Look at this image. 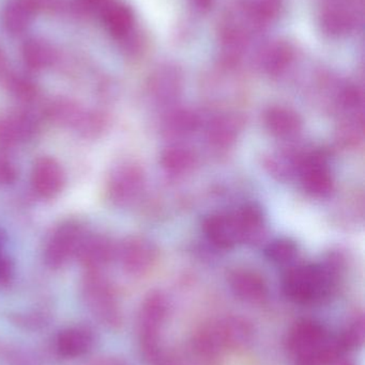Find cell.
Listing matches in <instances>:
<instances>
[{"mask_svg":"<svg viewBox=\"0 0 365 365\" xmlns=\"http://www.w3.org/2000/svg\"><path fill=\"white\" fill-rule=\"evenodd\" d=\"M286 349L299 365L334 364L346 353L339 334L310 319L294 324L287 334Z\"/></svg>","mask_w":365,"mask_h":365,"instance_id":"6da1fadb","label":"cell"},{"mask_svg":"<svg viewBox=\"0 0 365 365\" xmlns=\"http://www.w3.org/2000/svg\"><path fill=\"white\" fill-rule=\"evenodd\" d=\"M254 327L241 317H226L216 319L201 327L195 334V353L206 361H216L227 351H238L251 344Z\"/></svg>","mask_w":365,"mask_h":365,"instance_id":"7a4b0ae2","label":"cell"},{"mask_svg":"<svg viewBox=\"0 0 365 365\" xmlns=\"http://www.w3.org/2000/svg\"><path fill=\"white\" fill-rule=\"evenodd\" d=\"M334 285L331 269L316 264L294 266L283 279L285 295L300 304L321 302L331 294Z\"/></svg>","mask_w":365,"mask_h":365,"instance_id":"3957f363","label":"cell"},{"mask_svg":"<svg viewBox=\"0 0 365 365\" xmlns=\"http://www.w3.org/2000/svg\"><path fill=\"white\" fill-rule=\"evenodd\" d=\"M81 297L94 319L116 329L122 323L117 296L109 281L100 272H88L81 281Z\"/></svg>","mask_w":365,"mask_h":365,"instance_id":"277c9868","label":"cell"},{"mask_svg":"<svg viewBox=\"0 0 365 365\" xmlns=\"http://www.w3.org/2000/svg\"><path fill=\"white\" fill-rule=\"evenodd\" d=\"M169 312L166 297L160 292L146 296L139 309V338L146 359L156 361L160 355V334Z\"/></svg>","mask_w":365,"mask_h":365,"instance_id":"5b68a950","label":"cell"},{"mask_svg":"<svg viewBox=\"0 0 365 365\" xmlns=\"http://www.w3.org/2000/svg\"><path fill=\"white\" fill-rule=\"evenodd\" d=\"M364 0L323 1L319 10L321 31L331 38L351 34L362 21Z\"/></svg>","mask_w":365,"mask_h":365,"instance_id":"8992f818","label":"cell"},{"mask_svg":"<svg viewBox=\"0 0 365 365\" xmlns=\"http://www.w3.org/2000/svg\"><path fill=\"white\" fill-rule=\"evenodd\" d=\"M84 225L79 221H64L54 230L44 249L45 264L51 269H59L76 257L79 245L86 235Z\"/></svg>","mask_w":365,"mask_h":365,"instance_id":"52a82bcc","label":"cell"},{"mask_svg":"<svg viewBox=\"0 0 365 365\" xmlns=\"http://www.w3.org/2000/svg\"><path fill=\"white\" fill-rule=\"evenodd\" d=\"M145 177L141 167L124 163L114 168L107 181V195L117 206L133 203L141 195Z\"/></svg>","mask_w":365,"mask_h":365,"instance_id":"ba28073f","label":"cell"},{"mask_svg":"<svg viewBox=\"0 0 365 365\" xmlns=\"http://www.w3.org/2000/svg\"><path fill=\"white\" fill-rule=\"evenodd\" d=\"M203 230L211 244L220 249H231L240 242H246V235L237 210L216 212L204 221Z\"/></svg>","mask_w":365,"mask_h":365,"instance_id":"9c48e42d","label":"cell"},{"mask_svg":"<svg viewBox=\"0 0 365 365\" xmlns=\"http://www.w3.org/2000/svg\"><path fill=\"white\" fill-rule=\"evenodd\" d=\"M122 267L128 274L141 276L156 261V250L149 240L141 237H129L117 248Z\"/></svg>","mask_w":365,"mask_h":365,"instance_id":"30bf717a","label":"cell"},{"mask_svg":"<svg viewBox=\"0 0 365 365\" xmlns=\"http://www.w3.org/2000/svg\"><path fill=\"white\" fill-rule=\"evenodd\" d=\"M96 345V334L88 326L64 328L55 338L56 353L64 359H77L88 355Z\"/></svg>","mask_w":365,"mask_h":365,"instance_id":"8fae6325","label":"cell"},{"mask_svg":"<svg viewBox=\"0 0 365 365\" xmlns=\"http://www.w3.org/2000/svg\"><path fill=\"white\" fill-rule=\"evenodd\" d=\"M117 255V248L111 238L102 234H86L79 245L76 257L88 272H100Z\"/></svg>","mask_w":365,"mask_h":365,"instance_id":"7c38bea8","label":"cell"},{"mask_svg":"<svg viewBox=\"0 0 365 365\" xmlns=\"http://www.w3.org/2000/svg\"><path fill=\"white\" fill-rule=\"evenodd\" d=\"M39 132V122L27 111H17L0 119V149H12L31 140Z\"/></svg>","mask_w":365,"mask_h":365,"instance_id":"4fadbf2b","label":"cell"},{"mask_svg":"<svg viewBox=\"0 0 365 365\" xmlns=\"http://www.w3.org/2000/svg\"><path fill=\"white\" fill-rule=\"evenodd\" d=\"M300 180L304 190L313 197H327L334 188L327 160L321 154L304 158L300 166Z\"/></svg>","mask_w":365,"mask_h":365,"instance_id":"5bb4252c","label":"cell"},{"mask_svg":"<svg viewBox=\"0 0 365 365\" xmlns=\"http://www.w3.org/2000/svg\"><path fill=\"white\" fill-rule=\"evenodd\" d=\"M66 177L64 169L51 158H41L34 163L31 173V186L42 199H51L64 189Z\"/></svg>","mask_w":365,"mask_h":365,"instance_id":"9a60e30c","label":"cell"},{"mask_svg":"<svg viewBox=\"0 0 365 365\" xmlns=\"http://www.w3.org/2000/svg\"><path fill=\"white\" fill-rule=\"evenodd\" d=\"M229 285L233 293L242 302L259 304L268 296L265 280L256 272L250 270L234 272L229 277Z\"/></svg>","mask_w":365,"mask_h":365,"instance_id":"2e32d148","label":"cell"},{"mask_svg":"<svg viewBox=\"0 0 365 365\" xmlns=\"http://www.w3.org/2000/svg\"><path fill=\"white\" fill-rule=\"evenodd\" d=\"M293 58L294 51L289 43L280 40L270 41L259 49L256 61L264 72L279 75L286 70Z\"/></svg>","mask_w":365,"mask_h":365,"instance_id":"e0dca14e","label":"cell"},{"mask_svg":"<svg viewBox=\"0 0 365 365\" xmlns=\"http://www.w3.org/2000/svg\"><path fill=\"white\" fill-rule=\"evenodd\" d=\"M100 14L105 27L115 38H124L131 34L134 27V13L124 2L111 0L100 11Z\"/></svg>","mask_w":365,"mask_h":365,"instance_id":"ac0fdd59","label":"cell"},{"mask_svg":"<svg viewBox=\"0 0 365 365\" xmlns=\"http://www.w3.org/2000/svg\"><path fill=\"white\" fill-rule=\"evenodd\" d=\"M268 130L279 138H293L302 128L301 120L297 113L284 107H272L266 113Z\"/></svg>","mask_w":365,"mask_h":365,"instance_id":"d6986e66","label":"cell"},{"mask_svg":"<svg viewBox=\"0 0 365 365\" xmlns=\"http://www.w3.org/2000/svg\"><path fill=\"white\" fill-rule=\"evenodd\" d=\"M149 89L152 96L160 101L173 100L181 89V74L175 66L159 68L150 78Z\"/></svg>","mask_w":365,"mask_h":365,"instance_id":"ffe728a7","label":"cell"},{"mask_svg":"<svg viewBox=\"0 0 365 365\" xmlns=\"http://www.w3.org/2000/svg\"><path fill=\"white\" fill-rule=\"evenodd\" d=\"M34 12L31 0H10L2 13V23L10 34H19L29 27Z\"/></svg>","mask_w":365,"mask_h":365,"instance_id":"44dd1931","label":"cell"},{"mask_svg":"<svg viewBox=\"0 0 365 365\" xmlns=\"http://www.w3.org/2000/svg\"><path fill=\"white\" fill-rule=\"evenodd\" d=\"M85 111L73 101L68 98H58L47 106L45 113L51 123L62 128H73L75 130Z\"/></svg>","mask_w":365,"mask_h":365,"instance_id":"7402d4cb","label":"cell"},{"mask_svg":"<svg viewBox=\"0 0 365 365\" xmlns=\"http://www.w3.org/2000/svg\"><path fill=\"white\" fill-rule=\"evenodd\" d=\"M23 57L28 68L43 70L53 63L54 51L44 41L31 38L24 46Z\"/></svg>","mask_w":365,"mask_h":365,"instance_id":"603a6c76","label":"cell"},{"mask_svg":"<svg viewBox=\"0 0 365 365\" xmlns=\"http://www.w3.org/2000/svg\"><path fill=\"white\" fill-rule=\"evenodd\" d=\"M161 164L169 173L179 175L192 169L194 166V156L190 150L184 148H169L163 152Z\"/></svg>","mask_w":365,"mask_h":365,"instance_id":"cb8c5ba5","label":"cell"},{"mask_svg":"<svg viewBox=\"0 0 365 365\" xmlns=\"http://www.w3.org/2000/svg\"><path fill=\"white\" fill-rule=\"evenodd\" d=\"M246 235V242H252L261 234L264 227V215L261 208L254 204H248L237 210Z\"/></svg>","mask_w":365,"mask_h":365,"instance_id":"d4e9b609","label":"cell"},{"mask_svg":"<svg viewBox=\"0 0 365 365\" xmlns=\"http://www.w3.org/2000/svg\"><path fill=\"white\" fill-rule=\"evenodd\" d=\"M237 122L233 118H220L210 126L209 139L214 145L225 147L235 141L238 134Z\"/></svg>","mask_w":365,"mask_h":365,"instance_id":"484cf974","label":"cell"},{"mask_svg":"<svg viewBox=\"0 0 365 365\" xmlns=\"http://www.w3.org/2000/svg\"><path fill=\"white\" fill-rule=\"evenodd\" d=\"M107 125L106 115L98 110L85 111L81 122L75 128L85 138H96L100 136Z\"/></svg>","mask_w":365,"mask_h":365,"instance_id":"4316f807","label":"cell"},{"mask_svg":"<svg viewBox=\"0 0 365 365\" xmlns=\"http://www.w3.org/2000/svg\"><path fill=\"white\" fill-rule=\"evenodd\" d=\"M298 247L289 240H278L266 248V257L276 264L286 265L297 257Z\"/></svg>","mask_w":365,"mask_h":365,"instance_id":"83f0119b","label":"cell"},{"mask_svg":"<svg viewBox=\"0 0 365 365\" xmlns=\"http://www.w3.org/2000/svg\"><path fill=\"white\" fill-rule=\"evenodd\" d=\"M343 346L347 351L360 349L365 338V319L362 314L358 315L349 322L344 330L339 334Z\"/></svg>","mask_w":365,"mask_h":365,"instance_id":"f1b7e54d","label":"cell"},{"mask_svg":"<svg viewBox=\"0 0 365 365\" xmlns=\"http://www.w3.org/2000/svg\"><path fill=\"white\" fill-rule=\"evenodd\" d=\"M11 90L13 94L23 102H32L38 96L36 86L28 79L15 78L11 83Z\"/></svg>","mask_w":365,"mask_h":365,"instance_id":"f546056e","label":"cell"},{"mask_svg":"<svg viewBox=\"0 0 365 365\" xmlns=\"http://www.w3.org/2000/svg\"><path fill=\"white\" fill-rule=\"evenodd\" d=\"M171 130L176 133L190 132L197 124L196 118L192 113L181 111L177 113L171 118V123H169Z\"/></svg>","mask_w":365,"mask_h":365,"instance_id":"4dcf8cb0","label":"cell"},{"mask_svg":"<svg viewBox=\"0 0 365 365\" xmlns=\"http://www.w3.org/2000/svg\"><path fill=\"white\" fill-rule=\"evenodd\" d=\"M14 277V265L12 259L0 249V287L10 284Z\"/></svg>","mask_w":365,"mask_h":365,"instance_id":"1f68e13d","label":"cell"},{"mask_svg":"<svg viewBox=\"0 0 365 365\" xmlns=\"http://www.w3.org/2000/svg\"><path fill=\"white\" fill-rule=\"evenodd\" d=\"M17 169L11 160L0 158V185H10L16 181Z\"/></svg>","mask_w":365,"mask_h":365,"instance_id":"d6a6232c","label":"cell"},{"mask_svg":"<svg viewBox=\"0 0 365 365\" xmlns=\"http://www.w3.org/2000/svg\"><path fill=\"white\" fill-rule=\"evenodd\" d=\"M94 365H128V364L120 358L109 357L98 360Z\"/></svg>","mask_w":365,"mask_h":365,"instance_id":"836d02e7","label":"cell"},{"mask_svg":"<svg viewBox=\"0 0 365 365\" xmlns=\"http://www.w3.org/2000/svg\"><path fill=\"white\" fill-rule=\"evenodd\" d=\"M109 1H111V0H83L84 4H85L88 8L99 9L100 11L102 10Z\"/></svg>","mask_w":365,"mask_h":365,"instance_id":"e575fe53","label":"cell"},{"mask_svg":"<svg viewBox=\"0 0 365 365\" xmlns=\"http://www.w3.org/2000/svg\"><path fill=\"white\" fill-rule=\"evenodd\" d=\"M192 2L201 12L209 10L212 6V0H192Z\"/></svg>","mask_w":365,"mask_h":365,"instance_id":"d590c367","label":"cell"},{"mask_svg":"<svg viewBox=\"0 0 365 365\" xmlns=\"http://www.w3.org/2000/svg\"><path fill=\"white\" fill-rule=\"evenodd\" d=\"M338 365H354V364H351V362L343 361V362H340V364H339Z\"/></svg>","mask_w":365,"mask_h":365,"instance_id":"8d00e7d4","label":"cell"},{"mask_svg":"<svg viewBox=\"0 0 365 365\" xmlns=\"http://www.w3.org/2000/svg\"><path fill=\"white\" fill-rule=\"evenodd\" d=\"M323 1H332V0H323Z\"/></svg>","mask_w":365,"mask_h":365,"instance_id":"74e56055","label":"cell"}]
</instances>
